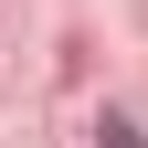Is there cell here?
Returning <instances> with one entry per match:
<instances>
[{
  "mask_svg": "<svg viewBox=\"0 0 148 148\" xmlns=\"http://www.w3.org/2000/svg\"><path fill=\"white\" fill-rule=\"evenodd\" d=\"M106 148H148V138H138V127H127V116H106Z\"/></svg>",
  "mask_w": 148,
  "mask_h": 148,
  "instance_id": "1",
  "label": "cell"
}]
</instances>
